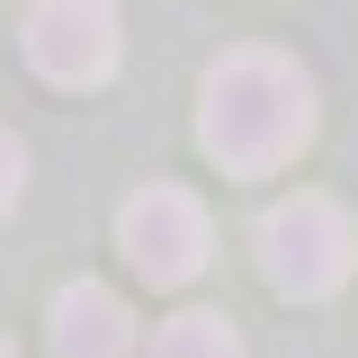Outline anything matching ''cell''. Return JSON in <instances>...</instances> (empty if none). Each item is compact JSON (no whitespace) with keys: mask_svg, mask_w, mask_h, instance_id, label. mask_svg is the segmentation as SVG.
<instances>
[{"mask_svg":"<svg viewBox=\"0 0 358 358\" xmlns=\"http://www.w3.org/2000/svg\"><path fill=\"white\" fill-rule=\"evenodd\" d=\"M197 143H206L233 179L287 171V162L313 143V81L287 63V54H268V45L224 54L215 72L197 81Z\"/></svg>","mask_w":358,"mask_h":358,"instance_id":"6da1fadb","label":"cell"},{"mask_svg":"<svg viewBox=\"0 0 358 358\" xmlns=\"http://www.w3.org/2000/svg\"><path fill=\"white\" fill-rule=\"evenodd\" d=\"M358 260V233H350V206H331V197H313V188H296V197H278L260 215V268L278 296H296V305H322L341 278H350Z\"/></svg>","mask_w":358,"mask_h":358,"instance_id":"7a4b0ae2","label":"cell"},{"mask_svg":"<svg viewBox=\"0 0 358 358\" xmlns=\"http://www.w3.org/2000/svg\"><path fill=\"white\" fill-rule=\"evenodd\" d=\"M117 251H126L152 287H188L206 251H215V233H206V206L188 197V188H134L126 206H117Z\"/></svg>","mask_w":358,"mask_h":358,"instance_id":"3957f363","label":"cell"},{"mask_svg":"<svg viewBox=\"0 0 358 358\" xmlns=\"http://www.w3.org/2000/svg\"><path fill=\"white\" fill-rule=\"evenodd\" d=\"M126 54V27H117V0H36L27 9V63H36L54 90H99Z\"/></svg>","mask_w":358,"mask_h":358,"instance_id":"277c9868","label":"cell"},{"mask_svg":"<svg viewBox=\"0 0 358 358\" xmlns=\"http://www.w3.org/2000/svg\"><path fill=\"white\" fill-rule=\"evenodd\" d=\"M45 331H54V358H134V313L117 305V287H99V278L54 287Z\"/></svg>","mask_w":358,"mask_h":358,"instance_id":"5b68a950","label":"cell"},{"mask_svg":"<svg viewBox=\"0 0 358 358\" xmlns=\"http://www.w3.org/2000/svg\"><path fill=\"white\" fill-rule=\"evenodd\" d=\"M152 358H242V331L224 313H171L152 331Z\"/></svg>","mask_w":358,"mask_h":358,"instance_id":"8992f818","label":"cell"},{"mask_svg":"<svg viewBox=\"0 0 358 358\" xmlns=\"http://www.w3.org/2000/svg\"><path fill=\"white\" fill-rule=\"evenodd\" d=\"M18 188H27V143H18V134L0 126V215L18 206Z\"/></svg>","mask_w":358,"mask_h":358,"instance_id":"52a82bcc","label":"cell"},{"mask_svg":"<svg viewBox=\"0 0 358 358\" xmlns=\"http://www.w3.org/2000/svg\"><path fill=\"white\" fill-rule=\"evenodd\" d=\"M0 358H18V350H9V341H0Z\"/></svg>","mask_w":358,"mask_h":358,"instance_id":"ba28073f","label":"cell"}]
</instances>
